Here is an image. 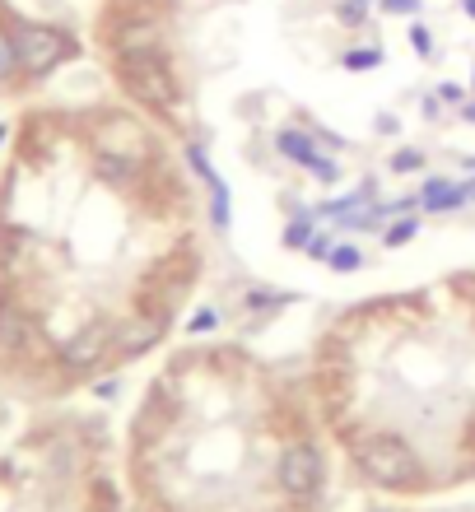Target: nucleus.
Masks as SVG:
<instances>
[{"label": "nucleus", "mask_w": 475, "mask_h": 512, "mask_svg": "<svg viewBox=\"0 0 475 512\" xmlns=\"http://www.w3.org/2000/svg\"><path fill=\"white\" fill-rule=\"evenodd\" d=\"M308 243H313V224H308V219H294L285 229V247H308Z\"/></svg>", "instance_id": "obj_17"}, {"label": "nucleus", "mask_w": 475, "mask_h": 512, "mask_svg": "<svg viewBox=\"0 0 475 512\" xmlns=\"http://www.w3.org/2000/svg\"><path fill=\"white\" fill-rule=\"evenodd\" d=\"M117 80L136 103L154 112H173L182 103V84H177L173 66L163 52H126L117 56Z\"/></svg>", "instance_id": "obj_2"}, {"label": "nucleus", "mask_w": 475, "mask_h": 512, "mask_svg": "<svg viewBox=\"0 0 475 512\" xmlns=\"http://www.w3.org/2000/svg\"><path fill=\"white\" fill-rule=\"evenodd\" d=\"M415 233H420V219H415V215H401L392 229H387V238H382V243H387V247H406Z\"/></svg>", "instance_id": "obj_15"}, {"label": "nucleus", "mask_w": 475, "mask_h": 512, "mask_svg": "<svg viewBox=\"0 0 475 512\" xmlns=\"http://www.w3.org/2000/svg\"><path fill=\"white\" fill-rule=\"evenodd\" d=\"M38 322L33 312H24L19 303H0V350L14 354V359H33L38 350Z\"/></svg>", "instance_id": "obj_7"}, {"label": "nucleus", "mask_w": 475, "mask_h": 512, "mask_svg": "<svg viewBox=\"0 0 475 512\" xmlns=\"http://www.w3.org/2000/svg\"><path fill=\"white\" fill-rule=\"evenodd\" d=\"M219 326V312L215 308H201L196 317H191V331H215Z\"/></svg>", "instance_id": "obj_22"}, {"label": "nucleus", "mask_w": 475, "mask_h": 512, "mask_svg": "<svg viewBox=\"0 0 475 512\" xmlns=\"http://www.w3.org/2000/svg\"><path fill=\"white\" fill-rule=\"evenodd\" d=\"M438 103H452V108H457V103H466V89L462 84H438Z\"/></svg>", "instance_id": "obj_23"}, {"label": "nucleus", "mask_w": 475, "mask_h": 512, "mask_svg": "<svg viewBox=\"0 0 475 512\" xmlns=\"http://www.w3.org/2000/svg\"><path fill=\"white\" fill-rule=\"evenodd\" d=\"M410 47L420 56H434V38H429V28L424 24H410Z\"/></svg>", "instance_id": "obj_19"}, {"label": "nucleus", "mask_w": 475, "mask_h": 512, "mask_svg": "<svg viewBox=\"0 0 475 512\" xmlns=\"http://www.w3.org/2000/svg\"><path fill=\"white\" fill-rule=\"evenodd\" d=\"M14 42V56H19V70L42 80V75H52L56 66H66L70 56H75V42H70L66 28L56 24H10L5 28Z\"/></svg>", "instance_id": "obj_3"}, {"label": "nucleus", "mask_w": 475, "mask_h": 512, "mask_svg": "<svg viewBox=\"0 0 475 512\" xmlns=\"http://www.w3.org/2000/svg\"><path fill=\"white\" fill-rule=\"evenodd\" d=\"M159 336H163V322L150 317V312L117 317V322H112V359H140Z\"/></svg>", "instance_id": "obj_6"}, {"label": "nucleus", "mask_w": 475, "mask_h": 512, "mask_svg": "<svg viewBox=\"0 0 475 512\" xmlns=\"http://www.w3.org/2000/svg\"><path fill=\"white\" fill-rule=\"evenodd\" d=\"M112 47H117V56H126V52H159V19H126V24H117Z\"/></svg>", "instance_id": "obj_11"}, {"label": "nucleus", "mask_w": 475, "mask_h": 512, "mask_svg": "<svg viewBox=\"0 0 475 512\" xmlns=\"http://www.w3.org/2000/svg\"><path fill=\"white\" fill-rule=\"evenodd\" d=\"M471 201V191L462 187V182H448V177H429L420 191V210H429V215H448V210H462V205Z\"/></svg>", "instance_id": "obj_10"}, {"label": "nucleus", "mask_w": 475, "mask_h": 512, "mask_svg": "<svg viewBox=\"0 0 475 512\" xmlns=\"http://www.w3.org/2000/svg\"><path fill=\"white\" fill-rule=\"evenodd\" d=\"M187 163L196 168V173H201L205 187H210V219H215V229L224 233V229H229V219H233V210H229V205H233V201H229V187L219 182L215 163L205 159V149H201V145H187Z\"/></svg>", "instance_id": "obj_9"}, {"label": "nucleus", "mask_w": 475, "mask_h": 512, "mask_svg": "<svg viewBox=\"0 0 475 512\" xmlns=\"http://www.w3.org/2000/svg\"><path fill=\"white\" fill-rule=\"evenodd\" d=\"M382 66V47H354V52H345V70H378Z\"/></svg>", "instance_id": "obj_14"}, {"label": "nucleus", "mask_w": 475, "mask_h": 512, "mask_svg": "<svg viewBox=\"0 0 475 512\" xmlns=\"http://www.w3.org/2000/svg\"><path fill=\"white\" fill-rule=\"evenodd\" d=\"M275 149L285 154V159H294L299 168H308V173L317 177V182H340V168H336V159L331 154H322V149L308 140V135H299V131H280L275 135Z\"/></svg>", "instance_id": "obj_8"}, {"label": "nucleus", "mask_w": 475, "mask_h": 512, "mask_svg": "<svg viewBox=\"0 0 475 512\" xmlns=\"http://www.w3.org/2000/svg\"><path fill=\"white\" fill-rule=\"evenodd\" d=\"M275 480H280V489H285L289 499H317V489H322L326 480V461L322 452H317V443H308V438H294V443L280 452V461H275Z\"/></svg>", "instance_id": "obj_4"}, {"label": "nucleus", "mask_w": 475, "mask_h": 512, "mask_svg": "<svg viewBox=\"0 0 475 512\" xmlns=\"http://www.w3.org/2000/svg\"><path fill=\"white\" fill-rule=\"evenodd\" d=\"M326 261H331V270H359V266H364V252H359V247H350V243H340V247H331V252H326Z\"/></svg>", "instance_id": "obj_16"}, {"label": "nucleus", "mask_w": 475, "mask_h": 512, "mask_svg": "<svg viewBox=\"0 0 475 512\" xmlns=\"http://www.w3.org/2000/svg\"><path fill=\"white\" fill-rule=\"evenodd\" d=\"M108 512H117V508H108Z\"/></svg>", "instance_id": "obj_27"}, {"label": "nucleus", "mask_w": 475, "mask_h": 512, "mask_svg": "<svg viewBox=\"0 0 475 512\" xmlns=\"http://www.w3.org/2000/svg\"><path fill=\"white\" fill-rule=\"evenodd\" d=\"M108 359H112V322H89L84 331H75V336L56 350V364L66 368L70 378H89V373H98Z\"/></svg>", "instance_id": "obj_5"}, {"label": "nucleus", "mask_w": 475, "mask_h": 512, "mask_svg": "<svg viewBox=\"0 0 475 512\" xmlns=\"http://www.w3.org/2000/svg\"><path fill=\"white\" fill-rule=\"evenodd\" d=\"M364 5L368 0H345L340 5V24H364Z\"/></svg>", "instance_id": "obj_21"}, {"label": "nucleus", "mask_w": 475, "mask_h": 512, "mask_svg": "<svg viewBox=\"0 0 475 512\" xmlns=\"http://www.w3.org/2000/svg\"><path fill=\"white\" fill-rule=\"evenodd\" d=\"M19 75H24V70H19V56H14L10 33H0V84H14Z\"/></svg>", "instance_id": "obj_13"}, {"label": "nucleus", "mask_w": 475, "mask_h": 512, "mask_svg": "<svg viewBox=\"0 0 475 512\" xmlns=\"http://www.w3.org/2000/svg\"><path fill=\"white\" fill-rule=\"evenodd\" d=\"M354 466H359V475H364L368 485H378V489H415L424 475L420 452L406 438H396V433H368V438H359Z\"/></svg>", "instance_id": "obj_1"}, {"label": "nucleus", "mask_w": 475, "mask_h": 512, "mask_svg": "<svg viewBox=\"0 0 475 512\" xmlns=\"http://www.w3.org/2000/svg\"><path fill=\"white\" fill-rule=\"evenodd\" d=\"M462 10H466V14H471V19H475V0H462Z\"/></svg>", "instance_id": "obj_26"}, {"label": "nucleus", "mask_w": 475, "mask_h": 512, "mask_svg": "<svg viewBox=\"0 0 475 512\" xmlns=\"http://www.w3.org/2000/svg\"><path fill=\"white\" fill-rule=\"evenodd\" d=\"M98 177L103 182H117V187H131L140 177V154H112V149H98Z\"/></svg>", "instance_id": "obj_12"}, {"label": "nucleus", "mask_w": 475, "mask_h": 512, "mask_svg": "<svg viewBox=\"0 0 475 512\" xmlns=\"http://www.w3.org/2000/svg\"><path fill=\"white\" fill-rule=\"evenodd\" d=\"M462 117L466 122H475V103H462Z\"/></svg>", "instance_id": "obj_25"}, {"label": "nucleus", "mask_w": 475, "mask_h": 512, "mask_svg": "<svg viewBox=\"0 0 475 512\" xmlns=\"http://www.w3.org/2000/svg\"><path fill=\"white\" fill-rule=\"evenodd\" d=\"M247 303H252V308H280V303H289V294H271V289H252V294H247Z\"/></svg>", "instance_id": "obj_20"}, {"label": "nucleus", "mask_w": 475, "mask_h": 512, "mask_svg": "<svg viewBox=\"0 0 475 512\" xmlns=\"http://www.w3.org/2000/svg\"><path fill=\"white\" fill-rule=\"evenodd\" d=\"M415 168H424V154L420 149H401L392 159V173H415Z\"/></svg>", "instance_id": "obj_18"}, {"label": "nucleus", "mask_w": 475, "mask_h": 512, "mask_svg": "<svg viewBox=\"0 0 475 512\" xmlns=\"http://www.w3.org/2000/svg\"><path fill=\"white\" fill-rule=\"evenodd\" d=\"M382 14H420V0H382Z\"/></svg>", "instance_id": "obj_24"}]
</instances>
